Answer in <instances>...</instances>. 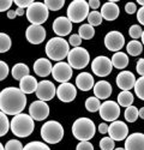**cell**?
Wrapping results in <instances>:
<instances>
[{
    "label": "cell",
    "instance_id": "cb8c5ba5",
    "mask_svg": "<svg viewBox=\"0 0 144 150\" xmlns=\"http://www.w3.org/2000/svg\"><path fill=\"white\" fill-rule=\"evenodd\" d=\"M101 15L104 19L109 21V22L115 21L119 17V6L113 1L106 3L101 7Z\"/></svg>",
    "mask_w": 144,
    "mask_h": 150
},
{
    "label": "cell",
    "instance_id": "83f0119b",
    "mask_svg": "<svg viewBox=\"0 0 144 150\" xmlns=\"http://www.w3.org/2000/svg\"><path fill=\"white\" fill-rule=\"evenodd\" d=\"M133 95L131 94V91H121L118 95V103L120 107H130L133 103Z\"/></svg>",
    "mask_w": 144,
    "mask_h": 150
},
{
    "label": "cell",
    "instance_id": "f5cc1de1",
    "mask_svg": "<svg viewBox=\"0 0 144 150\" xmlns=\"http://www.w3.org/2000/svg\"><path fill=\"white\" fill-rule=\"evenodd\" d=\"M7 17H8L10 19H15V18L17 17L16 10H10V11H7Z\"/></svg>",
    "mask_w": 144,
    "mask_h": 150
},
{
    "label": "cell",
    "instance_id": "11a10c76",
    "mask_svg": "<svg viewBox=\"0 0 144 150\" xmlns=\"http://www.w3.org/2000/svg\"><path fill=\"white\" fill-rule=\"evenodd\" d=\"M139 118L144 119V107H142V108L139 109Z\"/></svg>",
    "mask_w": 144,
    "mask_h": 150
},
{
    "label": "cell",
    "instance_id": "603a6c76",
    "mask_svg": "<svg viewBox=\"0 0 144 150\" xmlns=\"http://www.w3.org/2000/svg\"><path fill=\"white\" fill-rule=\"evenodd\" d=\"M112 85L107 81H100L94 86V94L99 100H106L112 95Z\"/></svg>",
    "mask_w": 144,
    "mask_h": 150
},
{
    "label": "cell",
    "instance_id": "bcb514c9",
    "mask_svg": "<svg viewBox=\"0 0 144 150\" xmlns=\"http://www.w3.org/2000/svg\"><path fill=\"white\" fill-rule=\"evenodd\" d=\"M125 11H126V13L128 15H133L135 12H137V6L135 3H127L125 5Z\"/></svg>",
    "mask_w": 144,
    "mask_h": 150
},
{
    "label": "cell",
    "instance_id": "681fc988",
    "mask_svg": "<svg viewBox=\"0 0 144 150\" xmlns=\"http://www.w3.org/2000/svg\"><path fill=\"white\" fill-rule=\"evenodd\" d=\"M137 19L142 25H144V6L139 7V10L137 11Z\"/></svg>",
    "mask_w": 144,
    "mask_h": 150
},
{
    "label": "cell",
    "instance_id": "4316f807",
    "mask_svg": "<svg viewBox=\"0 0 144 150\" xmlns=\"http://www.w3.org/2000/svg\"><path fill=\"white\" fill-rule=\"evenodd\" d=\"M29 72H30V70L25 64L18 62V64H16L12 67V77L17 81H22L24 77L29 76Z\"/></svg>",
    "mask_w": 144,
    "mask_h": 150
},
{
    "label": "cell",
    "instance_id": "74e56055",
    "mask_svg": "<svg viewBox=\"0 0 144 150\" xmlns=\"http://www.w3.org/2000/svg\"><path fill=\"white\" fill-rule=\"evenodd\" d=\"M135 93L136 95L144 101V76L143 77H139L137 81H136V84H135Z\"/></svg>",
    "mask_w": 144,
    "mask_h": 150
},
{
    "label": "cell",
    "instance_id": "8fae6325",
    "mask_svg": "<svg viewBox=\"0 0 144 150\" xmlns=\"http://www.w3.org/2000/svg\"><path fill=\"white\" fill-rule=\"evenodd\" d=\"M124 45H125V37L120 31L113 30L104 36V46L108 51H112L115 53L120 52V49L124 47Z\"/></svg>",
    "mask_w": 144,
    "mask_h": 150
},
{
    "label": "cell",
    "instance_id": "52a82bcc",
    "mask_svg": "<svg viewBox=\"0 0 144 150\" xmlns=\"http://www.w3.org/2000/svg\"><path fill=\"white\" fill-rule=\"evenodd\" d=\"M67 61H68V65L72 69L82 70L84 67H87L90 61L89 52L83 47L72 48L67 55Z\"/></svg>",
    "mask_w": 144,
    "mask_h": 150
},
{
    "label": "cell",
    "instance_id": "836d02e7",
    "mask_svg": "<svg viewBox=\"0 0 144 150\" xmlns=\"http://www.w3.org/2000/svg\"><path fill=\"white\" fill-rule=\"evenodd\" d=\"M102 18H103V17H102V15H101V12H99V11H91L87 19H88V22H89L90 25L97 27V25H100V24L102 23Z\"/></svg>",
    "mask_w": 144,
    "mask_h": 150
},
{
    "label": "cell",
    "instance_id": "db71d44e",
    "mask_svg": "<svg viewBox=\"0 0 144 150\" xmlns=\"http://www.w3.org/2000/svg\"><path fill=\"white\" fill-rule=\"evenodd\" d=\"M16 12H17V16H23L25 11H24V8H19V7H18V8L16 10Z\"/></svg>",
    "mask_w": 144,
    "mask_h": 150
},
{
    "label": "cell",
    "instance_id": "1f68e13d",
    "mask_svg": "<svg viewBox=\"0 0 144 150\" xmlns=\"http://www.w3.org/2000/svg\"><path fill=\"white\" fill-rule=\"evenodd\" d=\"M124 117L126 119V121L128 122H135L138 117H139V110L137 109V107L135 106H130L125 109V113H124Z\"/></svg>",
    "mask_w": 144,
    "mask_h": 150
},
{
    "label": "cell",
    "instance_id": "7bdbcfd3",
    "mask_svg": "<svg viewBox=\"0 0 144 150\" xmlns=\"http://www.w3.org/2000/svg\"><path fill=\"white\" fill-rule=\"evenodd\" d=\"M8 74V66L5 61H0V81H4Z\"/></svg>",
    "mask_w": 144,
    "mask_h": 150
},
{
    "label": "cell",
    "instance_id": "816d5d0a",
    "mask_svg": "<svg viewBox=\"0 0 144 150\" xmlns=\"http://www.w3.org/2000/svg\"><path fill=\"white\" fill-rule=\"evenodd\" d=\"M88 4H89V7H91L94 11H96V8L100 7V1L99 0H89Z\"/></svg>",
    "mask_w": 144,
    "mask_h": 150
},
{
    "label": "cell",
    "instance_id": "9a60e30c",
    "mask_svg": "<svg viewBox=\"0 0 144 150\" xmlns=\"http://www.w3.org/2000/svg\"><path fill=\"white\" fill-rule=\"evenodd\" d=\"M108 134L114 141H124L128 137V127L124 121L115 120L109 125L108 129Z\"/></svg>",
    "mask_w": 144,
    "mask_h": 150
},
{
    "label": "cell",
    "instance_id": "ee69618b",
    "mask_svg": "<svg viewBox=\"0 0 144 150\" xmlns=\"http://www.w3.org/2000/svg\"><path fill=\"white\" fill-rule=\"evenodd\" d=\"M76 150H94V145L89 141H82L76 146Z\"/></svg>",
    "mask_w": 144,
    "mask_h": 150
},
{
    "label": "cell",
    "instance_id": "ffe728a7",
    "mask_svg": "<svg viewBox=\"0 0 144 150\" xmlns=\"http://www.w3.org/2000/svg\"><path fill=\"white\" fill-rule=\"evenodd\" d=\"M125 150H144V133L135 132L125 139Z\"/></svg>",
    "mask_w": 144,
    "mask_h": 150
},
{
    "label": "cell",
    "instance_id": "d6986e66",
    "mask_svg": "<svg viewBox=\"0 0 144 150\" xmlns=\"http://www.w3.org/2000/svg\"><path fill=\"white\" fill-rule=\"evenodd\" d=\"M53 31L58 35V37H64L72 31V22L67 17H58L53 22Z\"/></svg>",
    "mask_w": 144,
    "mask_h": 150
},
{
    "label": "cell",
    "instance_id": "91938a15",
    "mask_svg": "<svg viewBox=\"0 0 144 150\" xmlns=\"http://www.w3.org/2000/svg\"><path fill=\"white\" fill-rule=\"evenodd\" d=\"M114 150H125V148H116V149H114Z\"/></svg>",
    "mask_w": 144,
    "mask_h": 150
},
{
    "label": "cell",
    "instance_id": "ba28073f",
    "mask_svg": "<svg viewBox=\"0 0 144 150\" xmlns=\"http://www.w3.org/2000/svg\"><path fill=\"white\" fill-rule=\"evenodd\" d=\"M49 10L44 3H34L30 7L27 8V18L31 24L41 25L48 19Z\"/></svg>",
    "mask_w": 144,
    "mask_h": 150
},
{
    "label": "cell",
    "instance_id": "5b68a950",
    "mask_svg": "<svg viewBox=\"0 0 144 150\" xmlns=\"http://www.w3.org/2000/svg\"><path fill=\"white\" fill-rule=\"evenodd\" d=\"M41 137L48 144L59 143L64 137L63 125L55 120H49V121L44 122L41 127Z\"/></svg>",
    "mask_w": 144,
    "mask_h": 150
},
{
    "label": "cell",
    "instance_id": "f546056e",
    "mask_svg": "<svg viewBox=\"0 0 144 150\" xmlns=\"http://www.w3.org/2000/svg\"><path fill=\"white\" fill-rule=\"evenodd\" d=\"M126 51L131 57H138L143 52V45L137 40H132L127 43Z\"/></svg>",
    "mask_w": 144,
    "mask_h": 150
},
{
    "label": "cell",
    "instance_id": "7dc6e473",
    "mask_svg": "<svg viewBox=\"0 0 144 150\" xmlns=\"http://www.w3.org/2000/svg\"><path fill=\"white\" fill-rule=\"evenodd\" d=\"M12 4H13L12 0H1V3H0V11L1 12L6 11V10L10 11V7H11Z\"/></svg>",
    "mask_w": 144,
    "mask_h": 150
},
{
    "label": "cell",
    "instance_id": "b9f144b4",
    "mask_svg": "<svg viewBox=\"0 0 144 150\" xmlns=\"http://www.w3.org/2000/svg\"><path fill=\"white\" fill-rule=\"evenodd\" d=\"M68 43L76 48V47H80V43H82V37L78 35V34H72L70 36V40H68Z\"/></svg>",
    "mask_w": 144,
    "mask_h": 150
},
{
    "label": "cell",
    "instance_id": "2e32d148",
    "mask_svg": "<svg viewBox=\"0 0 144 150\" xmlns=\"http://www.w3.org/2000/svg\"><path fill=\"white\" fill-rule=\"evenodd\" d=\"M56 96L60 101H63L65 103L72 102L77 96V89L73 84L71 83H63L58 86L56 89Z\"/></svg>",
    "mask_w": 144,
    "mask_h": 150
},
{
    "label": "cell",
    "instance_id": "d590c367",
    "mask_svg": "<svg viewBox=\"0 0 144 150\" xmlns=\"http://www.w3.org/2000/svg\"><path fill=\"white\" fill-rule=\"evenodd\" d=\"M23 150H51V148L48 146L47 144L42 143V142L34 141V142L28 143L27 145H24Z\"/></svg>",
    "mask_w": 144,
    "mask_h": 150
},
{
    "label": "cell",
    "instance_id": "6da1fadb",
    "mask_svg": "<svg viewBox=\"0 0 144 150\" xmlns=\"http://www.w3.org/2000/svg\"><path fill=\"white\" fill-rule=\"evenodd\" d=\"M27 106V96L19 88L8 86L0 93V109L6 115L20 114Z\"/></svg>",
    "mask_w": 144,
    "mask_h": 150
},
{
    "label": "cell",
    "instance_id": "277c9868",
    "mask_svg": "<svg viewBox=\"0 0 144 150\" xmlns=\"http://www.w3.org/2000/svg\"><path fill=\"white\" fill-rule=\"evenodd\" d=\"M95 124L89 118H78L72 125V133H73L75 138H77L79 142L91 139L95 136Z\"/></svg>",
    "mask_w": 144,
    "mask_h": 150
},
{
    "label": "cell",
    "instance_id": "44dd1931",
    "mask_svg": "<svg viewBox=\"0 0 144 150\" xmlns=\"http://www.w3.org/2000/svg\"><path fill=\"white\" fill-rule=\"evenodd\" d=\"M53 66L51 60L46 58H40L34 62V72L37 74L39 77H47L52 73Z\"/></svg>",
    "mask_w": 144,
    "mask_h": 150
},
{
    "label": "cell",
    "instance_id": "f907efd6",
    "mask_svg": "<svg viewBox=\"0 0 144 150\" xmlns=\"http://www.w3.org/2000/svg\"><path fill=\"white\" fill-rule=\"evenodd\" d=\"M108 129H109V126H108L106 122H102V124L99 125V131H100V133H102V134L108 133Z\"/></svg>",
    "mask_w": 144,
    "mask_h": 150
},
{
    "label": "cell",
    "instance_id": "ab89813d",
    "mask_svg": "<svg viewBox=\"0 0 144 150\" xmlns=\"http://www.w3.org/2000/svg\"><path fill=\"white\" fill-rule=\"evenodd\" d=\"M128 34H130V36H131L133 40H137V39H139V37H142L143 30H142V28H140L139 25H137V24H133V25L130 27Z\"/></svg>",
    "mask_w": 144,
    "mask_h": 150
},
{
    "label": "cell",
    "instance_id": "9c48e42d",
    "mask_svg": "<svg viewBox=\"0 0 144 150\" xmlns=\"http://www.w3.org/2000/svg\"><path fill=\"white\" fill-rule=\"evenodd\" d=\"M91 70L92 72L99 77H107L108 74H111L113 70V64L109 58L104 55L96 57L92 62H91Z\"/></svg>",
    "mask_w": 144,
    "mask_h": 150
},
{
    "label": "cell",
    "instance_id": "9f6ffc18",
    "mask_svg": "<svg viewBox=\"0 0 144 150\" xmlns=\"http://www.w3.org/2000/svg\"><path fill=\"white\" fill-rule=\"evenodd\" d=\"M138 4H139L142 7H143V6H144V0H138Z\"/></svg>",
    "mask_w": 144,
    "mask_h": 150
},
{
    "label": "cell",
    "instance_id": "f1b7e54d",
    "mask_svg": "<svg viewBox=\"0 0 144 150\" xmlns=\"http://www.w3.org/2000/svg\"><path fill=\"white\" fill-rule=\"evenodd\" d=\"M78 35L82 37V40H91L95 36V29L90 24H83L78 29Z\"/></svg>",
    "mask_w": 144,
    "mask_h": 150
},
{
    "label": "cell",
    "instance_id": "ac0fdd59",
    "mask_svg": "<svg viewBox=\"0 0 144 150\" xmlns=\"http://www.w3.org/2000/svg\"><path fill=\"white\" fill-rule=\"evenodd\" d=\"M116 85L119 89H121L123 91H130L132 88H135L136 84V77L135 74L130 71H121L116 76Z\"/></svg>",
    "mask_w": 144,
    "mask_h": 150
},
{
    "label": "cell",
    "instance_id": "60d3db41",
    "mask_svg": "<svg viewBox=\"0 0 144 150\" xmlns=\"http://www.w3.org/2000/svg\"><path fill=\"white\" fill-rule=\"evenodd\" d=\"M23 149H24V146L17 139H10L5 144V150H23Z\"/></svg>",
    "mask_w": 144,
    "mask_h": 150
},
{
    "label": "cell",
    "instance_id": "8d00e7d4",
    "mask_svg": "<svg viewBox=\"0 0 144 150\" xmlns=\"http://www.w3.org/2000/svg\"><path fill=\"white\" fill-rule=\"evenodd\" d=\"M44 5L48 7V10L59 11L60 8H63V6L65 5V1L64 0H46Z\"/></svg>",
    "mask_w": 144,
    "mask_h": 150
},
{
    "label": "cell",
    "instance_id": "4fadbf2b",
    "mask_svg": "<svg viewBox=\"0 0 144 150\" xmlns=\"http://www.w3.org/2000/svg\"><path fill=\"white\" fill-rule=\"evenodd\" d=\"M29 115L36 121H42L49 115V106L41 100L34 101L29 107Z\"/></svg>",
    "mask_w": 144,
    "mask_h": 150
},
{
    "label": "cell",
    "instance_id": "c3c4849f",
    "mask_svg": "<svg viewBox=\"0 0 144 150\" xmlns=\"http://www.w3.org/2000/svg\"><path fill=\"white\" fill-rule=\"evenodd\" d=\"M136 70H137V72L140 74L142 77L144 76V59H139V60L137 61Z\"/></svg>",
    "mask_w": 144,
    "mask_h": 150
},
{
    "label": "cell",
    "instance_id": "7402d4cb",
    "mask_svg": "<svg viewBox=\"0 0 144 150\" xmlns=\"http://www.w3.org/2000/svg\"><path fill=\"white\" fill-rule=\"evenodd\" d=\"M76 86L78 89H80L82 91H89V90L94 89V86H95L94 77L89 72L79 73L76 78Z\"/></svg>",
    "mask_w": 144,
    "mask_h": 150
},
{
    "label": "cell",
    "instance_id": "680465c9",
    "mask_svg": "<svg viewBox=\"0 0 144 150\" xmlns=\"http://www.w3.org/2000/svg\"><path fill=\"white\" fill-rule=\"evenodd\" d=\"M0 150H5V146L3 144H0Z\"/></svg>",
    "mask_w": 144,
    "mask_h": 150
},
{
    "label": "cell",
    "instance_id": "6f0895ef",
    "mask_svg": "<svg viewBox=\"0 0 144 150\" xmlns=\"http://www.w3.org/2000/svg\"><path fill=\"white\" fill-rule=\"evenodd\" d=\"M142 42H143V45H144V30H143V35H142Z\"/></svg>",
    "mask_w": 144,
    "mask_h": 150
},
{
    "label": "cell",
    "instance_id": "f6af8a7d",
    "mask_svg": "<svg viewBox=\"0 0 144 150\" xmlns=\"http://www.w3.org/2000/svg\"><path fill=\"white\" fill-rule=\"evenodd\" d=\"M15 4L19 8H28L34 4V1H31V0H15Z\"/></svg>",
    "mask_w": 144,
    "mask_h": 150
},
{
    "label": "cell",
    "instance_id": "5bb4252c",
    "mask_svg": "<svg viewBox=\"0 0 144 150\" xmlns=\"http://www.w3.org/2000/svg\"><path fill=\"white\" fill-rule=\"evenodd\" d=\"M55 95H56V88L53 84V82L44 79V81H41L39 83L37 90H36V96H37L39 100L46 102V101L52 100Z\"/></svg>",
    "mask_w": 144,
    "mask_h": 150
},
{
    "label": "cell",
    "instance_id": "7c38bea8",
    "mask_svg": "<svg viewBox=\"0 0 144 150\" xmlns=\"http://www.w3.org/2000/svg\"><path fill=\"white\" fill-rule=\"evenodd\" d=\"M100 117L104 121H115L120 115V106L114 101H104L100 107Z\"/></svg>",
    "mask_w": 144,
    "mask_h": 150
},
{
    "label": "cell",
    "instance_id": "f35d334b",
    "mask_svg": "<svg viewBox=\"0 0 144 150\" xmlns=\"http://www.w3.org/2000/svg\"><path fill=\"white\" fill-rule=\"evenodd\" d=\"M115 143L114 139H112L111 137H103L100 141V148L101 150H114Z\"/></svg>",
    "mask_w": 144,
    "mask_h": 150
},
{
    "label": "cell",
    "instance_id": "e0dca14e",
    "mask_svg": "<svg viewBox=\"0 0 144 150\" xmlns=\"http://www.w3.org/2000/svg\"><path fill=\"white\" fill-rule=\"evenodd\" d=\"M25 37L31 45H40L46 39V29L42 25L31 24L27 28Z\"/></svg>",
    "mask_w": 144,
    "mask_h": 150
},
{
    "label": "cell",
    "instance_id": "e575fe53",
    "mask_svg": "<svg viewBox=\"0 0 144 150\" xmlns=\"http://www.w3.org/2000/svg\"><path fill=\"white\" fill-rule=\"evenodd\" d=\"M11 39H10V36L5 33H1L0 34V52L1 53H6L8 49L11 48Z\"/></svg>",
    "mask_w": 144,
    "mask_h": 150
},
{
    "label": "cell",
    "instance_id": "7a4b0ae2",
    "mask_svg": "<svg viewBox=\"0 0 144 150\" xmlns=\"http://www.w3.org/2000/svg\"><path fill=\"white\" fill-rule=\"evenodd\" d=\"M35 130L34 119L28 114H17L11 120V131L16 137L19 138H25L29 137Z\"/></svg>",
    "mask_w": 144,
    "mask_h": 150
},
{
    "label": "cell",
    "instance_id": "d4e9b609",
    "mask_svg": "<svg viewBox=\"0 0 144 150\" xmlns=\"http://www.w3.org/2000/svg\"><path fill=\"white\" fill-rule=\"evenodd\" d=\"M37 86H39V83L37 81H36L35 77L32 76H27L24 77L22 81H19V89L24 93V94H32L34 91L36 93V90H37Z\"/></svg>",
    "mask_w": 144,
    "mask_h": 150
},
{
    "label": "cell",
    "instance_id": "4dcf8cb0",
    "mask_svg": "<svg viewBox=\"0 0 144 150\" xmlns=\"http://www.w3.org/2000/svg\"><path fill=\"white\" fill-rule=\"evenodd\" d=\"M100 107H101L100 100L96 97V96H91V97H88L87 98V101H85V108H87V110L91 112V113H95V112L100 110Z\"/></svg>",
    "mask_w": 144,
    "mask_h": 150
},
{
    "label": "cell",
    "instance_id": "30bf717a",
    "mask_svg": "<svg viewBox=\"0 0 144 150\" xmlns=\"http://www.w3.org/2000/svg\"><path fill=\"white\" fill-rule=\"evenodd\" d=\"M72 73H73L72 67L68 65V62H64V61L56 62V64L53 66V70H52L53 78L56 82H59L60 84L67 83L72 77Z\"/></svg>",
    "mask_w": 144,
    "mask_h": 150
},
{
    "label": "cell",
    "instance_id": "484cf974",
    "mask_svg": "<svg viewBox=\"0 0 144 150\" xmlns=\"http://www.w3.org/2000/svg\"><path fill=\"white\" fill-rule=\"evenodd\" d=\"M112 64L113 67L118 69V70H123L128 65V57L123 53V52H116L114 53V55L112 57Z\"/></svg>",
    "mask_w": 144,
    "mask_h": 150
},
{
    "label": "cell",
    "instance_id": "8992f818",
    "mask_svg": "<svg viewBox=\"0 0 144 150\" xmlns=\"http://www.w3.org/2000/svg\"><path fill=\"white\" fill-rule=\"evenodd\" d=\"M89 4L85 0H73L67 7V18L72 23H80L89 16Z\"/></svg>",
    "mask_w": 144,
    "mask_h": 150
},
{
    "label": "cell",
    "instance_id": "d6a6232c",
    "mask_svg": "<svg viewBox=\"0 0 144 150\" xmlns=\"http://www.w3.org/2000/svg\"><path fill=\"white\" fill-rule=\"evenodd\" d=\"M11 129V122L7 119V115L5 113H0V136H5L8 130Z\"/></svg>",
    "mask_w": 144,
    "mask_h": 150
},
{
    "label": "cell",
    "instance_id": "3957f363",
    "mask_svg": "<svg viewBox=\"0 0 144 150\" xmlns=\"http://www.w3.org/2000/svg\"><path fill=\"white\" fill-rule=\"evenodd\" d=\"M70 53V43L63 37H53L46 45V54L51 60L61 61Z\"/></svg>",
    "mask_w": 144,
    "mask_h": 150
}]
</instances>
